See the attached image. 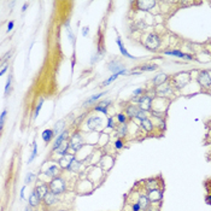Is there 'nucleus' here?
Wrapping results in <instances>:
<instances>
[{
    "instance_id": "49530a36",
    "label": "nucleus",
    "mask_w": 211,
    "mask_h": 211,
    "mask_svg": "<svg viewBox=\"0 0 211 211\" xmlns=\"http://www.w3.org/2000/svg\"><path fill=\"white\" fill-rule=\"evenodd\" d=\"M12 27H13V22H10V23H9V28H7V30L10 31V30L12 29Z\"/></svg>"
},
{
    "instance_id": "a211bd4d",
    "label": "nucleus",
    "mask_w": 211,
    "mask_h": 211,
    "mask_svg": "<svg viewBox=\"0 0 211 211\" xmlns=\"http://www.w3.org/2000/svg\"><path fill=\"white\" fill-rule=\"evenodd\" d=\"M148 203H150V199L147 197H145V195H141L140 198H139V202H138V204L140 205V209H144V210L147 209Z\"/></svg>"
},
{
    "instance_id": "5701e85b",
    "label": "nucleus",
    "mask_w": 211,
    "mask_h": 211,
    "mask_svg": "<svg viewBox=\"0 0 211 211\" xmlns=\"http://www.w3.org/2000/svg\"><path fill=\"white\" fill-rule=\"evenodd\" d=\"M109 69H110L111 71H114L115 74H117V72H121V71L124 70V69H122L121 64H118L117 62H116V63H111L110 67H109Z\"/></svg>"
},
{
    "instance_id": "c03bdc74",
    "label": "nucleus",
    "mask_w": 211,
    "mask_h": 211,
    "mask_svg": "<svg viewBox=\"0 0 211 211\" xmlns=\"http://www.w3.org/2000/svg\"><path fill=\"white\" fill-rule=\"evenodd\" d=\"M116 147H117V148H121V147H122V141L121 140L116 141Z\"/></svg>"
},
{
    "instance_id": "dca6fc26",
    "label": "nucleus",
    "mask_w": 211,
    "mask_h": 211,
    "mask_svg": "<svg viewBox=\"0 0 211 211\" xmlns=\"http://www.w3.org/2000/svg\"><path fill=\"white\" fill-rule=\"evenodd\" d=\"M141 127H142L145 130H147V132H151V130L153 129V124H152V122H151L150 119H147V118H145V119L141 121Z\"/></svg>"
},
{
    "instance_id": "72a5a7b5",
    "label": "nucleus",
    "mask_w": 211,
    "mask_h": 211,
    "mask_svg": "<svg viewBox=\"0 0 211 211\" xmlns=\"http://www.w3.org/2000/svg\"><path fill=\"white\" fill-rule=\"evenodd\" d=\"M35 155H36V142H34V150H33V153H31V156H30V158H29V162H31V161L34 159V157H35Z\"/></svg>"
},
{
    "instance_id": "a878e982",
    "label": "nucleus",
    "mask_w": 211,
    "mask_h": 211,
    "mask_svg": "<svg viewBox=\"0 0 211 211\" xmlns=\"http://www.w3.org/2000/svg\"><path fill=\"white\" fill-rule=\"evenodd\" d=\"M53 135H54V134H53V130H49V129H48V130H45V132L42 133V139L46 141V142H48Z\"/></svg>"
},
{
    "instance_id": "aec40b11",
    "label": "nucleus",
    "mask_w": 211,
    "mask_h": 211,
    "mask_svg": "<svg viewBox=\"0 0 211 211\" xmlns=\"http://www.w3.org/2000/svg\"><path fill=\"white\" fill-rule=\"evenodd\" d=\"M39 200H40V197L36 194V192H34V193H31V195H30V198H29V204H30L31 206H35V205H38Z\"/></svg>"
},
{
    "instance_id": "6e6552de",
    "label": "nucleus",
    "mask_w": 211,
    "mask_h": 211,
    "mask_svg": "<svg viewBox=\"0 0 211 211\" xmlns=\"http://www.w3.org/2000/svg\"><path fill=\"white\" fill-rule=\"evenodd\" d=\"M175 81H176L177 87H184L185 85H187V82L189 81V76H188V74H180V75L176 76Z\"/></svg>"
},
{
    "instance_id": "58836bf2",
    "label": "nucleus",
    "mask_w": 211,
    "mask_h": 211,
    "mask_svg": "<svg viewBox=\"0 0 211 211\" xmlns=\"http://www.w3.org/2000/svg\"><path fill=\"white\" fill-rule=\"evenodd\" d=\"M118 121H119L121 123H124V122H126V117H124L123 115H118Z\"/></svg>"
},
{
    "instance_id": "c85d7f7f",
    "label": "nucleus",
    "mask_w": 211,
    "mask_h": 211,
    "mask_svg": "<svg viewBox=\"0 0 211 211\" xmlns=\"http://www.w3.org/2000/svg\"><path fill=\"white\" fill-rule=\"evenodd\" d=\"M57 174H58V168L57 166H51L46 171V175H48V176H56Z\"/></svg>"
},
{
    "instance_id": "f3484780",
    "label": "nucleus",
    "mask_w": 211,
    "mask_h": 211,
    "mask_svg": "<svg viewBox=\"0 0 211 211\" xmlns=\"http://www.w3.org/2000/svg\"><path fill=\"white\" fill-rule=\"evenodd\" d=\"M68 147H69V142H67V141L64 140L60 145H59V147L57 148V152L59 153V155H62V156H64L65 153H67V150H68Z\"/></svg>"
},
{
    "instance_id": "09e8293b",
    "label": "nucleus",
    "mask_w": 211,
    "mask_h": 211,
    "mask_svg": "<svg viewBox=\"0 0 211 211\" xmlns=\"http://www.w3.org/2000/svg\"><path fill=\"white\" fill-rule=\"evenodd\" d=\"M25 211H30V209H28V208H27V209H25Z\"/></svg>"
},
{
    "instance_id": "ddd939ff",
    "label": "nucleus",
    "mask_w": 211,
    "mask_h": 211,
    "mask_svg": "<svg viewBox=\"0 0 211 211\" xmlns=\"http://www.w3.org/2000/svg\"><path fill=\"white\" fill-rule=\"evenodd\" d=\"M87 124H88V127H89L91 129H94L95 127H98L99 124H101V118L100 117H91L89 119H88Z\"/></svg>"
},
{
    "instance_id": "9d476101",
    "label": "nucleus",
    "mask_w": 211,
    "mask_h": 211,
    "mask_svg": "<svg viewBox=\"0 0 211 211\" xmlns=\"http://www.w3.org/2000/svg\"><path fill=\"white\" fill-rule=\"evenodd\" d=\"M165 54L168 56H175V57H179V58H182V59H192V57L189 54H185L180 51H165Z\"/></svg>"
},
{
    "instance_id": "4468645a",
    "label": "nucleus",
    "mask_w": 211,
    "mask_h": 211,
    "mask_svg": "<svg viewBox=\"0 0 211 211\" xmlns=\"http://www.w3.org/2000/svg\"><path fill=\"white\" fill-rule=\"evenodd\" d=\"M45 203H46L47 205H52V204H54L56 202H57V197H56V194L54 193H47L46 195H45Z\"/></svg>"
},
{
    "instance_id": "39448f33",
    "label": "nucleus",
    "mask_w": 211,
    "mask_h": 211,
    "mask_svg": "<svg viewBox=\"0 0 211 211\" xmlns=\"http://www.w3.org/2000/svg\"><path fill=\"white\" fill-rule=\"evenodd\" d=\"M82 145H83V141H82V138H81L78 134H75V135L71 138L70 146H71V148H72L74 151L80 150V148L82 147Z\"/></svg>"
},
{
    "instance_id": "a19ab883",
    "label": "nucleus",
    "mask_w": 211,
    "mask_h": 211,
    "mask_svg": "<svg viewBox=\"0 0 211 211\" xmlns=\"http://www.w3.org/2000/svg\"><path fill=\"white\" fill-rule=\"evenodd\" d=\"M133 210H134V211H139V210H140V205H139L138 203H136V204H134V205H133Z\"/></svg>"
},
{
    "instance_id": "79ce46f5",
    "label": "nucleus",
    "mask_w": 211,
    "mask_h": 211,
    "mask_svg": "<svg viewBox=\"0 0 211 211\" xmlns=\"http://www.w3.org/2000/svg\"><path fill=\"white\" fill-rule=\"evenodd\" d=\"M109 128H114V119L112 118L109 119Z\"/></svg>"
},
{
    "instance_id": "6ab92c4d",
    "label": "nucleus",
    "mask_w": 211,
    "mask_h": 211,
    "mask_svg": "<svg viewBox=\"0 0 211 211\" xmlns=\"http://www.w3.org/2000/svg\"><path fill=\"white\" fill-rule=\"evenodd\" d=\"M68 136V133L67 132H63L58 138H57V140H56V144H54V150H57L58 147H59V145L63 142V141L65 140V138Z\"/></svg>"
},
{
    "instance_id": "a18cd8bd",
    "label": "nucleus",
    "mask_w": 211,
    "mask_h": 211,
    "mask_svg": "<svg viewBox=\"0 0 211 211\" xmlns=\"http://www.w3.org/2000/svg\"><path fill=\"white\" fill-rule=\"evenodd\" d=\"M82 34H83V36H86V35L88 34V28H85L83 31H82Z\"/></svg>"
},
{
    "instance_id": "1a4fd4ad",
    "label": "nucleus",
    "mask_w": 211,
    "mask_h": 211,
    "mask_svg": "<svg viewBox=\"0 0 211 211\" xmlns=\"http://www.w3.org/2000/svg\"><path fill=\"white\" fill-rule=\"evenodd\" d=\"M166 80H168V75H166V74H158V75L153 78V85H155L156 87H159V86L164 85Z\"/></svg>"
},
{
    "instance_id": "bb28decb",
    "label": "nucleus",
    "mask_w": 211,
    "mask_h": 211,
    "mask_svg": "<svg viewBox=\"0 0 211 211\" xmlns=\"http://www.w3.org/2000/svg\"><path fill=\"white\" fill-rule=\"evenodd\" d=\"M80 164H81V163H80L78 161H76V159H74V161L71 162L70 166H69L68 169H69L70 171H74V173H75V171H77V170H78V168H80Z\"/></svg>"
},
{
    "instance_id": "20e7f679",
    "label": "nucleus",
    "mask_w": 211,
    "mask_h": 211,
    "mask_svg": "<svg viewBox=\"0 0 211 211\" xmlns=\"http://www.w3.org/2000/svg\"><path fill=\"white\" fill-rule=\"evenodd\" d=\"M139 105H140V109L142 111H147L151 109V105H152V98L151 96H147V95H142L140 99H139Z\"/></svg>"
},
{
    "instance_id": "423d86ee",
    "label": "nucleus",
    "mask_w": 211,
    "mask_h": 211,
    "mask_svg": "<svg viewBox=\"0 0 211 211\" xmlns=\"http://www.w3.org/2000/svg\"><path fill=\"white\" fill-rule=\"evenodd\" d=\"M156 5V1L152 0H144V1H138V7L141 11H148L151 9H153Z\"/></svg>"
},
{
    "instance_id": "4be33fe9",
    "label": "nucleus",
    "mask_w": 211,
    "mask_h": 211,
    "mask_svg": "<svg viewBox=\"0 0 211 211\" xmlns=\"http://www.w3.org/2000/svg\"><path fill=\"white\" fill-rule=\"evenodd\" d=\"M109 104H110L109 100H106V101H101V103L95 107V110H96V111H101V112L105 114V112H106V107H107Z\"/></svg>"
},
{
    "instance_id": "f03ea898",
    "label": "nucleus",
    "mask_w": 211,
    "mask_h": 211,
    "mask_svg": "<svg viewBox=\"0 0 211 211\" xmlns=\"http://www.w3.org/2000/svg\"><path fill=\"white\" fill-rule=\"evenodd\" d=\"M159 44H161L159 38L157 35H155V34H150L148 38L146 39V42H145L146 47L150 48V49H157L159 47Z\"/></svg>"
},
{
    "instance_id": "f8f14e48",
    "label": "nucleus",
    "mask_w": 211,
    "mask_h": 211,
    "mask_svg": "<svg viewBox=\"0 0 211 211\" xmlns=\"http://www.w3.org/2000/svg\"><path fill=\"white\" fill-rule=\"evenodd\" d=\"M75 158H74V156L72 155H67V156H64L62 159H60V165L63 166V168H69L71 164V162L74 161Z\"/></svg>"
},
{
    "instance_id": "f704fd0d",
    "label": "nucleus",
    "mask_w": 211,
    "mask_h": 211,
    "mask_svg": "<svg viewBox=\"0 0 211 211\" xmlns=\"http://www.w3.org/2000/svg\"><path fill=\"white\" fill-rule=\"evenodd\" d=\"M138 118L139 119H145L146 118V114H145V111H142V110H140V112H139V115H138Z\"/></svg>"
},
{
    "instance_id": "4c0bfd02",
    "label": "nucleus",
    "mask_w": 211,
    "mask_h": 211,
    "mask_svg": "<svg viewBox=\"0 0 211 211\" xmlns=\"http://www.w3.org/2000/svg\"><path fill=\"white\" fill-rule=\"evenodd\" d=\"M31 179H33V174H28V176L25 177V182L29 184V182L31 181Z\"/></svg>"
},
{
    "instance_id": "2eb2a0df",
    "label": "nucleus",
    "mask_w": 211,
    "mask_h": 211,
    "mask_svg": "<svg viewBox=\"0 0 211 211\" xmlns=\"http://www.w3.org/2000/svg\"><path fill=\"white\" fill-rule=\"evenodd\" d=\"M63 128H64V121H59L57 124H56V127H54V130H53V134L58 138L60 134H62V130H63Z\"/></svg>"
},
{
    "instance_id": "9b49d317",
    "label": "nucleus",
    "mask_w": 211,
    "mask_h": 211,
    "mask_svg": "<svg viewBox=\"0 0 211 211\" xmlns=\"http://www.w3.org/2000/svg\"><path fill=\"white\" fill-rule=\"evenodd\" d=\"M140 110H141L140 107H138V106H135V105H130V106H128V109H127V115H128L129 117H138Z\"/></svg>"
},
{
    "instance_id": "f257e3e1",
    "label": "nucleus",
    "mask_w": 211,
    "mask_h": 211,
    "mask_svg": "<svg viewBox=\"0 0 211 211\" xmlns=\"http://www.w3.org/2000/svg\"><path fill=\"white\" fill-rule=\"evenodd\" d=\"M49 188H51L52 193L59 194V193H62V192L64 191V188H65L64 181L60 180V179H53L52 182H51V185H49Z\"/></svg>"
},
{
    "instance_id": "c756f323",
    "label": "nucleus",
    "mask_w": 211,
    "mask_h": 211,
    "mask_svg": "<svg viewBox=\"0 0 211 211\" xmlns=\"http://www.w3.org/2000/svg\"><path fill=\"white\" fill-rule=\"evenodd\" d=\"M126 133H127V126L123 123V124H122V127H121V128H119V130H118V134L123 136V135H126Z\"/></svg>"
},
{
    "instance_id": "412c9836",
    "label": "nucleus",
    "mask_w": 211,
    "mask_h": 211,
    "mask_svg": "<svg viewBox=\"0 0 211 211\" xmlns=\"http://www.w3.org/2000/svg\"><path fill=\"white\" fill-rule=\"evenodd\" d=\"M36 194L40 197V198H45V195L47 194V187L44 185V186H39V187L35 189Z\"/></svg>"
},
{
    "instance_id": "b1692460",
    "label": "nucleus",
    "mask_w": 211,
    "mask_h": 211,
    "mask_svg": "<svg viewBox=\"0 0 211 211\" xmlns=\"http://www.w3.org/2000/svg\"><path fill=\"white\" fill-rule=\"evenodd\" d=\"M171 91V87L168 85V83H164V85H162V86H159V94H162V95H165L166 93H169Z\"/></svg>"
},
{
    "instance_id": "37998d69",
    "label": "nucleus",
    "mask_w": 211,
    "mask_h": 211,
    "mask_svg": "<svg viewBox=\"0 0 211 211\" xmlns=\"http://www.w3.org/2000/svg\"><path fill=\"white\" fill-rule=\"evenodd\" d=\"M141 92H142V88H138V89L134 91V95H138V94H140Z\"/></svg>"
},
{
    "instance_id": "2f4dec72",
    "label": "nucleus",
    "mask_w": 211,
    "mask_h": 211,
    "mask_svg": "<svg viewBox=\"0 0 211 211\" xmlns=\"http://www.w3.org/2000/svg\"><path fill=\"white\" fill-rule=\"evenodd\" d=\"M101 95H104V93H101V94H96V95H94V96H92L91 99H88V100H87V101L85 103V105H86V104H89V103H92V101H94V100H96V99H99V98H100Z\"/></svg>"
},
{
    "instance_id": "e433bc0d",
    "label": "nucleus",
    "mask_w": 211,
    "mask_h": 211,
    "mask_svg": "<svg viewBox=\"0 0 211 211\" xmlns=\"http://www.w3.org/2000/svg\"><path fill=\"white\" fill-rule=\"evenodd\" d=\"M41 106H42V100L40 101V104H39V106L36 107V111H35V117L39 115V112H40V109H41Z\"/></svg>"
},
{
    "instance_id": "393cba45",
    "label": "nucleus",
    "mask_w": 211,
    "mask_h": 211,
    "mask_svg": "<svg viewBox=\"0 0 211 211\" xmlns=\"http://www.w3.org/2000/svg\"><path fill=\"white\" fill-rule=\"evenodd\" d=\"M117 45H118V47H119V51H121V53H122V54H124L126 57L132 58V59L134 58V57H132V56H130V54H129V53L126 51V48L123 47V45H122V42H121V40H119V39H117Z\"/></svg>"
},
{
    "instance_id": "ea45409f",
    "label": "nucleus",
    "mask_w": 211,
    "mask_h": 211,
    "mask_svg": "<svg viewBox=\"0 0 211 211\" xmlns=\"http://www.w3.org/2000/svg\"><path fill=\"white\" fill-rule=\"evenodd\" d=\"M10 85H11V77H9V80H7V85H6V93H7L9 89H10Z\"/></svg>"
},
{
    "instance_id": "7ed1b4c3",
    "label": "nucleus",
    "mask_w": 211,
    "mask_h": 211,
    "mask_svg": "<svg viewBox=\"0 0 211 211\" xmlns=\"http://www.w3.org/2000/svg\"><path fill=\"white\" fill-rule=\"evenodd\" d=\"M198 82L203 87H210L211 86V76L208 71H202L198 75Z\"/></svg>"
},
{
    "instance_id": "c9c22d12",
    "label": "nucleus",
    "mask_w": 211,
    "mask_h": 211,
    "mask_svg": "<svg viewBox=\"0 0 211 211\" xmlns=\"http://www.w3.org/2000/svg\"><path fill=\"white\" fill-rule=\"evenodd\" d=\"M5 115H6V111L4 110L2 114H1V117H0V124H1V128H2V124H4V118H5Z\"/></svg>"
},
{
    "instance_id": "7c9ffc66",
    "label": "nucleus",
    "mask_w": 211,
    "mask_h": 211,
    "mask_svg": "<svg viewBox=\"0 0 211 211\" xmlns=\"http://www.w3.org/2000/svg\"><path fill=\"white\" fill-rule=\"evenodd\" d=\"M147 188H148L150 191L157 189V182H156V181H150V182L147 184Z\"/></svg>"
},
{
    "instance_id": "0eeeda50",
    "label": "nucleus",
    "mask_w": 211,
    "mask_h": 211,
    "mask_svg": "<svg viewBox=\"0 0 211 211\" xmlns=\"http://www.w3.org/2000/svg\"><path fill=\"white\" fill-rule=\"evenodd\" d=\"M147 198L150 199V202H161L162 198H163V194L158 189H152V191L148 192V197Z\"/></svg>"
},
{
    "instance_id": "cd10ccee",
    "label": "nucleus",
    "mask_w": 211,
    "mask_h": 211,
    "mask_svg": "<svg viewBox=\"0 0 211 211\" xmlns=\"http://www.w3.org/2000/svg\"><path fill=\"white\" fill-rule=\"evenodd\" d=\"M158 67L157 65H155V64H147V65H142L141 67V70L142 71H153L156 70Z\"/></svg>"
},
{
    "instance_id": "de8ad7c7",
    "label": "nucleus",
    "mask_w": 211,
    "mask_h": 211,
    "mask_svg": "<svg viewBox=\"0 0 211 211\" xmlns=\"http://www.w3.org/2000/svg\"><path fill=\"white\" fill-rule=\"evenodd\" d=\"M208 200H209V202H211V195H210V197H208Z\"/></svg>"
},
{
    "instance_id": "473e14b6",
    "label": "nucleus",
    "mask_w": 211,
    "mask_h": 211,
    "mask_svg": "<svg viewBox=\"0 0 211 211\" xmlns=\"http://www.w3.org/2000/svg\"><path fill=\"white\" fill-rule=\"evenodd\" d=\"M67 30H68V33H69V39H70L71 42H74V36H72V33H71L70 30V27H69V22L67 23Z\"/></svg>"
}]
</instances>
